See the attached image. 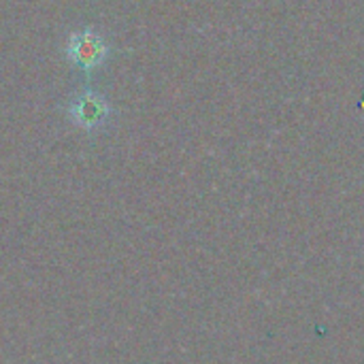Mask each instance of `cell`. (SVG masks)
<instances>
[{
  "instance_id": "1",
  "label": "cell",
  "mask_w": 364,
  "mask_h": 364,
  "mask_svg": "<svg viewBox=\"0 0 364 364\" xmlns=\"http://www.w3.org/2000/svg\"><path fill=\"white\" fill-rule=\"evenodd\" d=\"M109 55L107 41L92 30H75L66 38V58L81 70L98 68Z\"/></svg>"
},
{
  "instance_id": "2",
  "label": "cell",
  "mask_w": 364,
  "mask_h": 364,
  "mask_svg": "<svg viewBox=\"0 0 364 364\" xmlns=\"http://www.w3.org/2000/svg\"><path fill=\"white\" fill-rule=\"evenodd\" d=\"M109 111H111V109H109L107 100H105L100 94L92 92V90H83V92L77 94V96L70 100V105H68V115H70V119H73L77 126L85 128V130L98 128V126L107 119Z\"/></svg>"
}]
</instances>
